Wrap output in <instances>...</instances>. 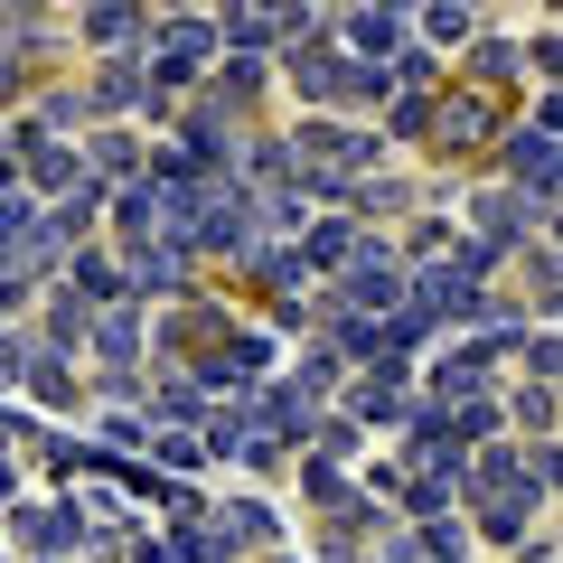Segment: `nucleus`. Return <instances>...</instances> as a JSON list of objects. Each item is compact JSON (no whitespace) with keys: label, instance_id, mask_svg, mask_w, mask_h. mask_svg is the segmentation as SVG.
Instances as JSON below:
<instances>
[{"label":"nucleus","instance_id":"obj_1","mask_svg":"<svg viewBox=\"0 0 563 563\" xmlns=\"http://www.w3.org/2000/svg\"><path fill=\"white\" fill-rule=\"evenodd\" d=\"M422 310H442V320H461V310H479V291H470V273H422Z\"/></svg>","mask_w":563,"mask_h":563}]
</instances>
